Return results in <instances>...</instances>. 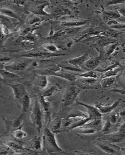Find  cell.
<instances>
[{
  "label": "cell",
  "mask_w": 125,
  "mask_h": 155,
  "mask_svg": "<svg viewBox=\"0 0 125 155\" xmlns=\"http://www.w3.org/2000/svg\"><path fill=\"white\" fill-rule=\"evenodd\" d=\"M42 145L44 149L49 154L55 153H65L58 145L55 133L48 127L44 129L42 135Z\"/></svg>",
  "instance_id": "6da1fadb"
},
{
  "label": "cell",
  "mask_w": 125,
  "mask_h": 155,
  "mask_svg": "<svg viewBox=\"0 0 125 155\" xmlns=\"http://www.w3.org/2000/svg\"><path fill=\"white\" fill-rule=\"evenodd\" d=\"M43 111L39 99H36L30 114L32 124L37 129L39 134L41 133L42 127Z\"/></svg>",
  "instance_id": "7a4b0ae2"
},
{
  "label": "cell",
  "mask_w": 125,
  "mask_h": 155,
  "mask_svg": "<svg viewBox=\"0 0 125 155\" xmlns=\"http://www.w3.org/2000/svg\"><path fill=\"white\" fill-rule=\"evenodd\" d=\"M81 91V88L72 85L65 89L62 95V102L63 107H68L73 104Z\"/></svg>",
  "instance_id": "3957f363"
},
{
  "label": "cell",
  "mask_w": 125,
  "mask_h": 155,
  "mask_svg": "<svg viewBox=\"0 0 125 155\" xmlns=\"http://www.w3.org/2000/svg\"><path fill=\"white\" fill-rule=\"evenodd\" d=\"M96 146L99 148L102 151L111 154H119L121 149L116 145L112 144L110 142L106 141L98 140L94 142Z\"/></svg>",
  "instance_id": "277c9868"
},
{
  "label": "cell",
  "mask_w": 125,
  "mask_h": 155,
  "mask_svg": "<svg viewBox=\"0 0 125 155\" xmlns=\"http://www.w3.org/2000/svg\"><path fill=\"white\" fill-rule=\"evenodd\" d=\"M98 140L106 141L110 143H120L125 140V133L119 131L113 134H108L99 138Z\"/></svg>",
  "instance_id": "5b68a950"
},
{
  "label": "cell",
  "mask_w": 125,
  "mask_h": 155,
  "mask_svg": "<svg viewBox=\"0 0 125 155\" xmlns=\"http://www.w3.org/2000/svg\"><path fill=\"white\" fill-rule=\"evenodd\" d=\"M5 85L9 86L13 91L14 96L16 102L19 104L20 101L27 93L24 86L20 84H5Z\"/></svg>",
  "instance_id": "8992f818"
},
{
  "label": "cell",
  "mask_w": 125,
  "mask_h": 155,
  "mask_svg": "<svg viewBox=\"0 0 125 155\" xmlns=\"http://www.w3.org/2000/svg\"><path fill=\"white\" fill-rule=\"evenodd\" d=\"M76 105H81L86 108L87 113L88 114L89 117L91 118L92 120L102 118V114L95 106L86 104L77 101H76Z\"/></svg>",
  "instance_id": "52a82bcc"
},
{
  "label": "cell",
  "mask_w": 125,
  "mask_h": 155,
  "mask_svg": "<svg viewBox=\"0 0 125 155\" xmlns=\"http://www.w3.org/2000/svg\"><path fill=\"white\" fill-rule=\"evenodd\" d=\"M79 77L74 81L76 84L73 85L77 86L80 88H87L93 86L97 81V79L91 78Z\"/></svg>",
  "instance_id": "ba28073f"
},
{
  "label": "cell",
  "mask_w": 125,
  "mask_h": 155,
  "mask_svg": "<svg viewBox=\"0 0 125 155\" xmlns=\"http://www.w3.org/2000/svg\"><path fill=\"white\" fill-rule=\"evenodd\" d=\"M123 101V100L119 99L112 105H108L104 104L103 103H97L95 106L100 112L101 114H107L110 113L116 108L120 103Z\"/></svg>",
  "instance_id": "9c48e42d"
},
{
  "label": "cell",
  "mask_w": 125,
  "mask_h": 155,
  "mask_svg": "<svg viewBox=\"0 0 125 155\" xmlns=\"http://www.w3.org/2000/svg\"><path fill=\"white\" fill-rule=\"evenodd\" d=\"M100 63V60L98 58H88L80 68L87 71L94 70L98 67Z\"/></svg>",
  "instance_id": "30bf717a"
},
{
  "label": "cell",
  "mask_w": 125,
  "mask_h": 155,
  "mask_svg": "<svg viewBox=\"0 0 125 155\" xmlns=\"http://www.w3.org/2000/svg\"><path fill=\"white\" fill-rule=\"evenodd\" d=\"M60 91L59 85L57 84H52L44 88L42 92L41 95L45 98L50 97Z\"/></svg>",
  "instance_id": "8fae6325"
},
{
  "label": "cell",
  "mask_w": 125,
  "mask_h": 155,
  "mask_svg": "<svg viewBox=\"0 0 125 155\" xmlns=\"http://www.w3.org/2000/svg\"><path fill=\"white\" fill-rule=\"evenodd\" d=\"M28 65L27 62L20 61L16 62L5 66V70L9 71H21L25 70Z\"/></svg>",
  "instance_id": "7c38bea8"
},
{
  "label": "cell",
  "mask_w": 125,
  "mask_h": 155,
  "mask_svg": "<svg viewBox=\"0 0 125 155\" xmlns=\"http://www.w3.org/2000/svg\"><path fill=\"white\" fill-rule=\"evenodd\" d=\"M91 122L88 124H86L80 127H84V128H90L96 130L97 131H100L102 130L103 124L102 120L101 118L96 119L92 120Z\"/></svg>",
  "instance_id": "4fadbf2b"
},
{
  "label": "cell",
  "mask_w": 125,
  "mask_h": 155,
  "mask_svg": "<svg viewBox=\"0 0 125 155\" xmlns=\"http://www.w3.org/2000/svg\"><path fill=\"white\" fill-rule=\"evenodd\" d=\"M51 76H56L60 77L61 78L65 79L68 81H75L77 80V75H73L70 73L66 72L62 70H59V71L56 72L52 74Z\"/></svg>",
  "instance_id": "5bb4252c"
},
{
  "label": "cell",
  "mask_w": 125,
  "mask_h": 155,
  "mask_svg": "<svg viewBox=\"0 0 125 155\" xmlns=\"http://www.w3.org/2000/svg\"><path fill=\"white\" fill-rule=\"evenodd\" d=\"M39 99L41 103L43 112L46 115L47 117L49 119L51 114V103L46 100L45 98L41 96V95H40Z\"/></svg>",
  "instance_id": "9a60e30c"
},
{
  "label": "cell",
  "mask_w": 125,
  "mask_h": 155,
  "mask_svg": "<svg viewBox=\"0 0 125 155\" xmlns=\"http://www.w3.org/2000/svg\"><path fill=\"white\" fill-rule=\"evenodd\" d=\"M88 59V55L85 53L78 57L70 59L68 61L73 65L80 68Z\"/></svg>",
  "instance_id": "2e32d148"
},
{
  "label": "cell",
  "mask_w": 125,
  "mask_h": 155,
  "mask_svg": "<svg viewBox=\"0 0 125 155\" xmlns=\"http://www.w3.org/2000/svg\"><path fill=\"white\" fill-rule=\"evenodd\" d=\"M58 66L61 68L65 69V70L75 72L84 71L83 69L80 67L73 65L69 63L68 61H64L58 64Z\"/></svg>",
  "instance_id": "e0dca14e"
},
{
  "label": "cell",
  "mask_w": 125,
  "mask_h": 155,
  "mask_svg": "<svg viewBox=\"0 0 125 155\" xmlns=\"http://www.w3.org/2000/svg\"><path fill=\"white\" fill-rule=\"evenodd\" d=\"M22 107V113L24 114L29 111L31 104V99L28 93L22 98L19 103Z\"/></svg>",
  "instance_id": "ac0fdd59"
},
{
  "label": "cell",
  "mask_w": 125,
  "mask_h": 155,
  "mask_svg": "<svg viewBox=\"0 0 125 155\" xmlns=\"http://www.w3.org/2000/svg\"><path fill=\"white\" fill-rule=\"evenodd\" d=\"M30 150L34 152L35 150H40L42 149V145L41 138L39 136H36L30 141L29 144Z\"/></svg>",
  "instance_id": "d6986e66"
},
{
  "label": "cell",
  "mask_w": 125,
  "mask_h": 155,
  "mask_svg": "<svg viewBox=\"0 0 125 155\" xmlns=\"http://www.w3.org/2000/svg\"><path fill=\"white\" fill-rule=\"evenodd\" d=\"M102 73L97 70L90 71L82 74L77 75V77L91 78L98 80L100 78L102 77Z\"/></svg>",
  "instance_id": "ffe728a7"
},
{
  "label": "cell",
  "mask_w": 125,
  "mask_h": 155,
  "mask_svg": "<svg viewBox=\"0 0 125 155\" xmlns=\"http://www.w3.org/2000/svg\"><path fill=\"white\" fill-rule=\"evenodd\" d=\"M67 117L72 118H87L89 117V115L87 113L74 109L68 114Z\"/></svg>",
  "instance_id": "44dd1931"
},
{
  "label": "cell",
  "mask_w": 125,
  "mask_h": 155,
  "mask_svg": "<svg viewBox=\"0 0 125 155\" xmlns=\"http://www.w3.org/2000/svg\"><path fill=\"white\" fill-rule=\"evenodd\" d=\"M120 70V68L119 66H116L111 68L102 73V78L108 77H115V76L117 75Z\"/></svg>",
  "instance_id": "7402d4cb"
},
{
  "label": "cell",
  "mask_w": 125,
  "mask_h": 155,
  "mask_svg": "<svg viewBox=\"0 0 125 155\" xmlns=\"http://www.w3.org/2000/svg\"><path fill=\"white\" fill-rule=\"evenodd\" d=\"M4 144L8 147L9 149L11 150L17 151V150L20 149H26L23 147L22 145L19 142H16V141H7L4 142Z\"/></svg>",
  "instance_id": "603a6c76"
},
{
  "label": "cell",
  "mask_w": 125,
  "mask_h": 155,
  "mask_svg": "<svg viewBox=\"0 0 125 155\" xmlns=\"http://www.w3.org/2000/svg\"><path fill=\"white\" fill-rule=\"evenodd\" d=\"M1 76L2 78L6 79H14L21 78V77L5 69H1Z\"/></svg>",
  "instance_id": "cb8c5ba5"
},
{
  "label": "cell",
  "mask_w": 125,
  "mask_h": 155,
  "mask_svg": "<svg viewBox=\"0 0 125 155\" xmlns=\"http://www.w3.org/2000/svg\"><path fill=\"white\" fill-rule=\"evenodd\" d=\"M24 115V114L22 113L17 118L13 121H10V129H11V128H12L15 130L22 128V117H23Z\"/></svg>",
  "instance_id": "d4e9b609"
},
{
  "label": "cell",
  "mask_w": 125,
  "mask_h": 155,
  "mask_svg": "<svg viewBox=\"0 0 125 155\" xmlns=\"http://www.w3.org/2000/svg\"><path fill=\"white\" fill-rule=\"evenodd\" d=\"M36 84L37 85L41 88H45L47 87L48 81L47 76L40 75L36 77Z\"/></svg>",
  "instance_id": "484cf974"
},
{
  "label": "cell",
  "mask_w": 125,
  "mask_h": 155,
  "mask_svg": "<svg viewBox=\"0 0 125 155\" xmlns=\"http://www.w3.org/2000/svg\"><path fill=\"white\" fill-rule=\"evenodd\" d=\"M61 118L56 119L51 122L49 128L54 133H59L61 132Z\"/></svg>",
  "instance_id": "4316f807"
},
{
  "label": "cell",
  "mask_w": 125,
  "mask_h": 155,
  "mask_svg": "<svg viewBox=\"0 0 125 155\" xmlns=\"http://www.w3.org/2000/svg\"><path fill=\"white\" fill-rule=\"evenodd\" d=\"M116 82L115 77H108L101 78L100 84L101 87L106 88L113 85Z\"/></svg>",
  "instance_id": "83f0119b"
},
{
  "label": "cell",
  "mask_w": 125,
  "mask_h": 155,
  "mask_svg": "<svg viewBox=\"0 0 125 155\" xmlns=\"http://www.w3.org/2000/svg\"><path fill=\"white\" fill-rule=\"evenodd\" d=\"M12 135L18 140H22L26 137L27 134V133L22 130V128L15 130L12 133Z\"/></svg>",
  "instance_id": "f1b7e54d"
},
{
  "label": "cell",
  "mask_w": 125,
  "mask_h": 155,
  "mask_svg": "<svg viewBox=\"0 0 125 155\" xmlns=\"http://www.w3.org/2000/svg\"><path fill=\"white\" fill-rule=\"evenodd\" d=\"M78 133L80 134H84V135H90L95 133L97 131L96 130L93 129L84 128V127H79V128Z\"/></svg>",
  "instance_id": "f546056e"
},
{
  "label": "cell",
  "mask_w": 125,
  "mask_h": 155,
  "mask_svg": "<svg viewBox=\"0 0 125 155\" xmlns=\"http://www.w3.org/2000/svg\"><path fill=\"white\" fill-rule=\"evenodd\" d=\"M120 15L119 12H105V16L109 19L120 18Z\"/></svg>",
  "instance_id": "4dcf8cb0"
},
{
  "label": "cell",
  "mask_w": 125,
  "mask_h": 155,
  "mask_svg": "<svg viewBox=\"0 0 125 155\" xmlns=\"http://www.w3.org/2000/svg\"><path fill=\"white\" fill-rule=\"evenodd\" d=\"M113 124H111L110 122L108 120L105 123V124H103L101 131L103 132V133H105V134H108V132L112 129Z\"/></svg>",
  "instance_id": "1f68e13d"
},
{
  "label": "cell",
  "mask_w": 125,
  "mask_h": 155,
  "mask_svg": "<svg viewBox=\"0 0 125 155\" xmlns=\"http://www.w3.org/2000/svg\"><path fill=\"white\" fill-rule=\"evenodd\" d=\"M1 12L4 14L8 15V16H11V17L16 18H17V16L13 12H11V11L8 10L1 9Z\"/></svg>",
  "instance_id": "d6a6232c"
},
{
  "label": "cell",
  "mask_w": 125,
  "mask_h": 155,
  "mask_svg": "<svg viewBox=\"0 0 125 155\" xmlns=\"http://www.w3.org/2000/svg\"><path fill=\"white\" fill-rule=\"evenodd\" d=\"M118 119V116L117 114H112L110 117L108 121H109L111 124H116L117 122Z\"/></svg>",
  "instance_id": "836d02e7"
},
{
  "label": "cell",
  "mask_w": 125,
  "mask_h": 155,
  "mask_svg": "<svg viewBox=\"0 0 125 155\" xmlns=\"http://www.w3.org/2000/svg\"><path fill=\"white\" fill-rule=\"evenodd\" d=\"M106 35L109 37H115L118 35V33L115 30H109L106 32Z\"/></svg>",
  "instance_id": "e575fe53"
},
{
  "label": "cell",
  "mask_w": 125,
  "mask_h": 155,
  "mask_svg": "<svg viewBox=\"0 0 125 155\" xmlns=\"http://www.w3.org/2000/svg\"><path fill=\"white\" fill-rule=\"evenodd\" d=\"M125 1H109L108 2L107 5H116V4L125 3Z\"/></svg>",
  "instance_id": "d590c367"
},
{
  "label": "cell",
  "mask_w": 125,
  "mask_h": 155,
  "mask_svg": "<svg viewBox=\"0 0 125 155\" xmlns=\"http://www.w3.org/2000/svg\"><path fill=\"white\" fill-rule=\"evenodd\" d=\"M111 91L112 92L117 93L122 95H125V90L115 89L111 90Z\"/></svg>",
  "instance_id": "8d00e7d4"
},
{
  "label": "cell",
  "mask_w": 125,
  "mask_h": 155,
  "mask_svg": "<svg viewBox=\"0 0 125 155\" xmlns=\"http://www.w3.org/2000/svg\"><path fill=\"white\" fill-rule=\"evenodd\" d=\"M112 28H113L120 29L125 28V24H119L116 25L112 26Z\"/></svg>",
  "instance_id": "74e56055"
},
{
  "label": "cell",
  "mask_w": 125,
  "mask_h": 155,
  "mask_svg": "<svg viewBox=\"0 0 125 155\" xmlns=\"http://www.w3.org/2000/svg\"><path fill=\"white\" fill-rule=\"evenodd\" d=\"M119 131L120 132L125 133V121L120 126Z\"/></svg>",
  "instance_id": "f35d334b"
},
{
  "label": "cell",
  "mask_w": 125,
  "mask_h": 155,
  "mask_svg": "<svg viewBox=\"0 0 125 155\" xmlns=\"http://www.w3.org/2000/svg\"><path fill=\"white\" fill-rule=\"evenodd\" d=\"M118 12H119L120 15H122L123 17L125 18V8H122V9H119Z\"/></svg>",
  "instance_id": "ab89813d"
},
{
  "label": "cell",
  "mask_w": 125,
  "mask_h": 155,
  "mask_svg": "<svg viewBox=\"0 0 125 155\" xmlns=\"http://www.w3.org/2000/svg\"><path fill=\"white\" fill-rule=\"evenodd\" d=\"M119 115L120 116H125V108L122 110L119 113Z\"/></svg>",
  "instance_id": "60d3db41"
},
{
  "label": "cell",
  "mask_w": 125,
  "mask_h": 155,
  "mask_svg": "<svg viewBox=\"0 0 125 155\" xmlns=\"http://www.w3.org/2000/svg\"></svg>",
  "instance_id": "b9f144b4"
},
{
  "label": "cell",
  "mask_w": 125,
  "mask_h": 155,
  "mask_svg": "<svg viewBox=\"0 0 125 155\" xmlns=\"http://www.w3.org/2000/svg\"></svg>",
  "instance_id": "7bdbcfd3"
}]
</instances>
